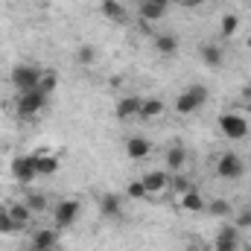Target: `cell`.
I'll return each mask as SVG.
<instances>
[{
    "label": "cell",
    "instance_id": "1",
    "mask_svg": "<svg viewBox=\"0 0 251 251\" xmlns=\"http://www.w3.org/2000/svg\"><path fill=\"white\" fill-rule=\"evenodd\" d=\"M204 102H207V88H204V85H190L184 94H178V97H176L173 108H176V114L187 117V114H196Z\"/></svg>",
    "mask_w": 251,
    "mask_h": 251
},
{
    "label": "cell",
    "instance_id": "2",
    "mask_svg": "<svg viewBox=\"0 0 251 251\" xmlns=\"http://www.w3.org/2000/svg\"><path fill=\"white\" fill-rule=\"evenodd\" d=\"M47 100H50V97H47L44 91H38V88H32V91H21L18 100H15V108H18V114H21L24 120H32L35 114L44 111Z\"/></svg>",
    "mask_w": 251,
    "mask_h": 251
},
{
    "label": "cell",
    "instance_id": "3",
    "mask_svg": "<svg viewBox=\"0 0 251 251\" xmlns=\"http://www.w3.org/2000/svg\"><path fill=\"white\" fill-rule=\"evenodd\" d=\"M216 126H219V131H222L228 140H243V137L249 134L251 120L243 111H225V114H219Z\"/></svg>",
    "mask_w": 251,
    "mask_h": 251
},
{
    "label": "cell",
    "instance_id": "4",
    "mask_svg": "<svg viewBox=\"0 0 251 251\" xmlns=\"http://www.w3.org/2000/svg\"><path fill=\"white\" fill-rule=\"evenodd\" d=\"M12 176L18 184H32L38 178V155H18L12 161Z\"/></svg>",
    "mask_w": 251,
    "mask_h": 251
},
{
    "label": "cell",
    "instance_id": "5",
    "mask_svg": "<svg viewBox=\"0 0 251 251\" xmlns=\"http://www.w3.org/2000/svg\"><path fill=\"white\" fill-rule=\"evenodd\" d=\"M41 67H35V64H18L15 70H12V85L18 88V94L21 91H32V88H38V79H41Z\"/></svg>",
    "mask_w": 251,
    "mask_h": 251
},
{
    "label": "cell",
    "instance_id": "6",
    "mask_svg": "<svg viewBox=\"0 0 251 251\" xmlns=\"http://www.w3.org/2000/svg\"><path fill=\"white\" fill-rule=\"evenodd\" d=\"M243 173H246V164H243V158H240L237 152H225V155H219V161H216V176H219V178L234 181V178H240Z\"/></svg>",
    "mask_w": 251,
    "mask_h": 251
},
{
    "label": "cell",
    "instance_id": "7",
    "mask_svg": "<svg viewBox=\"0 0 251 251\" xmlns=\"http://www.w3.org/2000/svg\"><path fill=\"white\" fill-rule=\"evenodd\" d=\"M79 213H82V204H79L76 199H62V201H56V207H53L56 228H70V225L79 219Z\"/></svg>",
    "mask_w": 251,
    "mask_h": 251
},
{
    "label": "cell",
    "instance_id": "8",
    "mask_svg": "<svg viewBox=\"0 0 251 251\" xmlns=\"http://www.w3.org/2000/svg\"><path fill=\"white\" fill-rule=\"evenodd\" d=\"M240 249V228L237 225H219L216 240H213V251H237Z\"/></svg>",
    "mask_w": 251,
    "mask_h": 251
},
{
    "label": "cell",
    "instance_id": "9",
    "mask_svg": "<svg viewBox=\"0 0 251 251\" xmlns=\"http://www.w3.org/2000/svg\"><path fill=\"white\" fill-rule=\"evenodd\" d=\"M140 181H143V187H146L149 196H161V193L170 190V173H164V170H149V173L140 176Z\"/></svg>",
    "mask_w": 251,
    "mask_h": 251
},
{
    "label": "cell",
    "instance_id": "10",
    "mask_svg": "<svg viewBox=\"0 0 251 251\" xmlns=\"http://www.w3.org/2000/svg\"><path fill=\"white\" fill-rule=\"evenodd\" d=\"M164 111H167V102L161 97H146V100H140L137 117L140 120H158V117H164Z\"/></svg>",
    "mask_w": 251,
    "mask_h": 251
},
{
    "label": "cell",
    "instance_id": "11",
    "mask_svg": "<svg viewBox=\"0 0 251 251\" xmlns=\"http://www.w3.org/2000/svg\"><path fill=\"white\" fill-rule=\"evenodd\" d=\"M178 207H181V210H187V213H201L207 204H204V196L199 193V187L193 184L187 193H181V196H178Z\"/></svg>",
    "mask_w": 251,
    "mask_h": 251
},
{
    "label": "cell",
    "instance_id": "12",
    "mask_svg": "<svg viewBox=\"0 0 251 251\" xmlns=\"http://www.w3.org/2000/svg\"><path fill=\"white\" fill-rule=\"evenodd\" d=\"M149 152H152V143H149L146 137L134 134V137L126 140V158H131V161H143V158H149Z\"/></svg>",
    "mask_w": 251,
    "mask_h": 251
},
{
    "label": "cell",
    "instance_id": "13",
    "mask_svg": "<svg viewBox=\"0 0 251 251\" xmlns=\"http://www.w3.org/2000/svg\"><path fill=\"white\" fill-rule=\"evenodd\" d=\"M100 213H102L105 219H120V216H123V196L105 193V196L100 199Z\"/></svg>",
    "mask_w": 251,
    "mask_h": 251
},
{
    "label": "cell",
    "instance_id": "14",
    "mask_svg": "<svg viewBox=\"0 0 251 251\" xmlns=\"http://www.w3.org/2000/svg\"><path fill=\"white\" fill-rule=\"evenodd\" d=\"M59 243V231L56 228H41L32 234V251H53Z\"/></svg>",
    "mask_w": 251,
    "mask_h": 251
},
{
    "label": "cell",
    "instance_id": "15",
    "mask_svg": "<svg viewBox=\"0 0 251 251\" xmlns=\"http://www.w3.org/2000/svg\"><path fill=\"white\" fill-rule=\"evenodd\" d=\"M6 210H9L12 222H15V225H18L21 231H24V228H26V225L32 222V210L26 207V201H24V199H21V201H9V204H6Z\"/></svg>",
    "mask_w": 251,
    "mask_h": 251
},
{
    "label": "cell",
    "instance_id": "16",
    "mask_svg": "<svg viewBox=\"0 0 251 251\" xmlns=\"http://www.w3.org/2000/svg\"><path fill=\"white\" fill-rule=\"evenodd\" d=\"M167 6H170V0H143L140 3V18L143 21H161L167 15Z\"/></svg>",
    "mask_w": 251,
    "mask_h": 251
},
{
    "label": "cell",
    "instance_id": "17",
    "mask_svg": "<svg viewBox=\"0 0 251 251\" xmlns=\"http://www.w3.org/2000/svg\"><path fill=\"white\" fill-rule=\"evenodd\" d=\"M35 155H38V176H56L59 173V167H62L59 155H53L47 149H38Z\"/></svg>",
    "mask_w": 251,
    "mask_h": 251
},
{
    "label": "cell",
    "instance_id": "18",
    "mask_svg": "<svg viewBox=\"0 0 251 251\" xmlns=\"http://www.w3.org/2000/svg\"><path fill=\"white\" fill-rule=\"evenodd\" d=\"M140 100H143V97H123V100L117 102V108H114L117 120H131V117H137V111H140Z\"/></svg>",
    "mask_w": 251,
    "mask_h": 251
},
{
    "label": "cell",
    "instance_id": "19",
    "mask_svg": "<svg viewBox=\"0 0 251 251\" xmlns=\"http://www.w3.org/2000/svg\"><path fill=\"white\" fill-rule=\"evenodd\" d=\"M155 50H158L164 59H170V56H176V53H178V38H176L173 32H164V35H158V38H155Z\"/></svg>",
    "mask_w": 251,
    "mask_h": 251
},
{
    "label": "cell",
    "instance_id": "20",
    "mask_svg": "<svg viewBox=\"0 0 251 251\" xmlns=\"http://www.w3.org/2000/svg\"><path fill=\"white\" fill-rule=\"evenodd\" d=\"M237 32H240V18H237L234 12L222 15V18H219V35H222V38H234Z\"/></svg>",
    "mask_w": 251,
    "mask_h": 251
},
{
    "label": "cell",
    "instance_id": "21",
    "mask_svg": "<svg viewBox=\"0 0 251 251\" xmlns=\"http://www.w3.org/2000/svg\"><path fill=\"white\" fill-rule=\"evenodd\" d=\"M184 164H187V152H184L181 146H173V149L167 152V167H170V173H181Z\"/></svg>",
    "mask_w": 251,
    "mask_h": 251
},
{
    "label": "cell",
    "instance_id": "22",
    "mask_svg": "<svg viewBox=\"0 0 251 251\" xmlns=\"http://www.w3.org/2000/svg\"><path fill=\"white\" fill-rule=\"evenodd\" d=\"M100 9H102V15L108 18V21H126V9H123V3H117V0H102L100 3Z\"/></svg>",
    "mask_w": 251,
    "mask_h": 251
},
{
    "label": "cell",
    "instance_id": "23",
    "mask_svg": "<svg viewBox=\"0 0 251 251\" xmlns=\"http://www.w3.org/2000/svg\"><path fill=\"white\" fill-rule=\"evenodd\" d=\"M24 201H26V207L32 210V216H38V213L47 210V196H44V193H26Z\"/></svg>",
    "mask_w": 251,
    "mask_h": 251
},
{
    "label": "cell",
    "instance_id": "24",
    "mask_svg": "<svg viewBox=\"0 0 251 251\" xmlns=\"http://www.w3.org/2000/svg\"><path fill=\"white\" fill-rule=\"evenodd\" d=\"M201 62L207 64V67H219L222 64V50L216 44H204L201 47Z\"/></svg>",
    "mask_w": 251,
    "mask_h": 251
},
{
    "label": "cell",
    "instance_id": "25",
    "mask_svg": "<svg viewBox=\"0 0 251 251\" xmlns=\"http://www.w3.org/2000/svg\"><path fill=\"white\" fill-rule=\"evenodd\" d=\"M56 85H59V73L56 70H44L41 73V79H38V91H44L47 97L56 91Z\"/></svg>",
    "mask_w": 251,
    "mask_h": 251
},
{
    "label": "cell",
    "instance_id": "26",
    "mask_svg": "<svg viewBox=\"0 0 251 251\" xmlns=\"http://www.w3.org/2000/svg\"><path fill=\"white\" fill-rule=\"evenodd\" d=\"M126 199H131V201H143V199H149V193H146V187H143L140 178L126 184Z\"/></svg>",
    "mask_w": 251,
    "mask_h": 251
},
{
    "label": "cell",
    "instance_id": "27",
    "mask_svg": "<svg viewBox=\"0 0 251 251\" xmlns=\"http://www.w3.org/2000/svg\"><path fill=\"white\" fill-rule=\"evenodd\" d=\"M18 231H21V228L12 222V216H9L6 204H0V234H6V237H9V234H18Z\"/></svg>",
    "mask_w": 251,
    "mask_h": 251
},
{
    "label": "cell",
    "instance_id": "28",
    "mask_svg": "<svg viewBox=\"0 0 251 251\" xmlns=\"http://www.w3.org/2000/svg\"><path fill=\"white\" fill-rule=\"evenodd\" d=\"M190 187H193L190 178H184L181 173H173V178H170V190H173V196H181V193H187Z\"/></svg>",
    "mask_w": 251,
    "mask_h": 251
},
{
    "label": "cell",
    "instance_id": "29",
    "mask_svg": "<svg viewBox=\"0 0 251 251\" xmlns=\"http://www.w3.org/2000/svg\"><path fill=\"white\" fill-rule=\"evenodd\" d=\"M76 62L85 64V67H88V64H94V62H97V50H94L91 44H79V50H76Z\"/></svg>",
    "mask_w": 251,
    "mask_h": 251
},
{
    "label": "cell",
    "instance_id": "30",
    "mask_svg": "<svg viewBox=\"0 0 251 251\" xmlns=\"http://www.w3.org/2000/svg\"><path fill=\"white\" fill-rule=\"evenodd\" d=\"M204 210H210V213H213V216H219V219H228V216H231V204H228L225 199H216V201H210Z\"/></svg>",
    "mask_w": 251,
    "mask_h": 251
},
{
    "label": "cell",
    "instance_id": "31",
    "mask_svg": "<svg viewBox=\"0 0 251 251\" xmlns=\"http://www.w3.org/2000/svg\"><path fill=\"white\" fill-rule=\"evenodd\" d=\"M237 228H251V210H243V213H240Z\"/></svg>",
    "mask_w": 251,
    "mask_h": 251
},
{
    "label": "cell",
    "instance_id": "32",
    "mask_svg": "<svg viewBox=\"0 0 251 251\" xmlns=\"http://www.w3.org/2000/svg\"><path fill=\"white\" fill-rule=\"evenodd\" d=\"M243 102H251V82L243 88Z\"/></svg>",
    "mask_w": 251,
    "mask_h": 251
},
{
    "label": "cell",
    "instance_id": "33",
    "mask_svg": "<svg viewBox=\"0 0 251 251\" xmlns=\"http://www.w3.org/2000/svg\"><path fill=\"white\" fill-rule=\"evenodd\" d=\"M187 251H207V249H204V246H199V243H193V246H190Z\"/></svg>",
    "mask_w": 251,
    "mask_h": 251
},
{
    "label": "cell",
    "instance_id": "34",
    "mask_svg": "<svg viewBox=\"0 0 251 251\" xmlns=\"http://www.w3.org/2000/svg\"><path fill=\"white\" fill-rule=\"evenodd\" d=\"M246 117L251 120V102H246Z\"/></svg>",
    "mask_w": 251,
    "mask_h": 251
},
{
    "label": "cell",
    "instance_id": "35",
    "mask_svg": "<svg viewBox=\"0 0 251 251\" xmlns=\"http://www.w3.org/2000/svg\"><path fill=\"white\" fill-rule=\"evenodd\" d=\"M249 47H251V35H249Z\"/></svg>",
    "mask_w": 251,
    "mask_h": 251
},
{
    "label": "cell",
    "instance_id": "36",
    "mask_svg": "<svg viewBox=\"0 0 251 251\" xmlns=\"http://www.w3.org/2000/svg\"><path fill=\"white\" fill-rule=\"evenodd\" d=\"M53 251H59V249H53Z\"/></svg>",
    "mask_w": 251,
    "mask_h": 251
}]
</instances>
